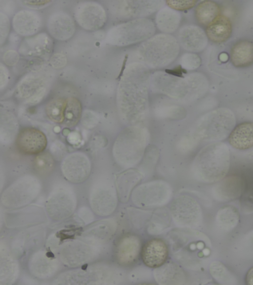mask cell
Masks as SVG:
<instances>
[{
  "instance_id": "cell-3",
  "label": "cell",
  "mask_w": 253,
  "mask_h": 285,
  "mask_svg": "<svg viewBox=\"0 0 253 285\" xmlns=\"http://www.w3.org/2000/svg\"><path fill=\"white\" fill-rule=\"evenodd\" d=\"M230 164L228 145L220 142H212L197 153L192 164L191 172L194 177L200 182L214 183L225 178Z\"/></svg>"
},
{
  "instance_id": "cell-35",
  "label": "cell",
  "mask_w": 253,
  "mask_h": 285,
  "mask_svg": "<svg viewBox=\"0 0 253 285\" xmlns=\"http://www.w3.org/2000/svg\"><path fill=\"white\" fill-rule=\"evenodd\" d=\"M230 60L236 67L244 68L253 64V42L241 40L232 46L230 53Z\"/></svg>"
},
{
  "instance_id": "cell-17",
  "label": "cell",
  "mask_w": 253,
  "mask_h": 285,
  "mask_svg": "<svg viewBox=\"0 0 253 285\" xmlns=\"http://www.w3.org/2000/svg\"><path fill=\"white\" fill-rule=\"evenodd\" d=\"M74 19L83 29L95 31L104 26L107 20V14L104 6L98 2L84 1L75 7Z\"/></svg>"
},
{
  "instance_id": "cell-21",
  "label": "cell",
  "mask_w": 253,
  "mask_h": 285,
  "mask_svg": "<svg viewBox=\"0 0 253 285\" xmlns=\"http://www.w3.org/2000/svg\"><path fill=\"white\" fill-rule=\"evenodd\" d=\"M46 28L52 38L59 41H66L70 39L76 32L75 21L68 13L56 11L48 17Z\"/></svg>"
},
{
  "instance_id": "cell-18",
  "label": "cell",
  "mask_w": 253,
  "mask_h": 285,
  "mask_svg": "<svg viewBox=\"0 0 253 285\" xmlns=\"http://www.w3.org/2000/svg\"><path fill=\"white\" fill-rule=\"evenodd\" d=\"M118 195L114 186L108 182H100L92 188L89 202L92 210L101 216H107L115 210Z\"/></svg>"
},
{
  "instance_id": "cell-24",
  "label": "cell",
  "mask_w": 253,
  "mask_h": 285,
  "mask_svg": "<svg viewBox=\"0 0 253 285\" xmlns=\"http://www.w3.org/2000/svg\"><path fill=\"white\" fill-rule=\"evenodd\" d=\"M176 38L180 48L189 52H200L207 44L206 33L193 24L185 25L179 28Z\"/></svg>"
},
{
  "instance_id": "cell-47",
  "label": "cell",
  "mask_w": 253,
  "mask_h": 285,
  "mask_svg": "<svg viewBox=\"0 0 253 285\" xmlns=\"http://www.w3.org/2000/svg\"><path fill=\"white\" fill-rule=\"evenodd\" d=\"M180 67L186 71H193L201 64V58L193 52H186L181 55L179 60Z\"/></svg>"
},
{
  "instance_id": "cell-19",
  "label": "cell",
  "mask_w": 253,
  "mask_h": 285,
  "mask_svg": "<svg viewBox=\"0 0 253 285\" xmlns=\"http://www.w3.org/2000/svg\"><path fill=\"white\" fill-rule=\"evenodd\" d=\"M91 163L84 153L76 152L64 157L61 165L64 177L70 182L80 184L84 182L91 172Z\"/></svg>"
},
{
  "instance_id": "cell-11",
  "label": "cell",
  "mask_w": 253,
  "mask_h": 285,
  "mask_svg": "<svg viewBox=\"0 0 253 285\" xmlns=\"http://www.w3.org/2000/svg\"><path fill=\"white\" fill-rule=\"evenodd\" d=\"M163 0H117L109 2L110 13L124 21L147 18L166 5Z\"/></svg>"
},
{
  "instance_id": "cell-29",
  "label": "cell",
  "mask_w": 253,
  "mask_h": 285,
  "mask_svg": "<svg viewBox=\"0 0 253 285\" xmlns=\"http://www.w3.org/2000/svg\"><path fill=\"white\" fill-rule=\"evenodd\" d=\"M33 206L8 212L5 217L6 225L17 227L43 221L45 218L44 211L41 207Z\"/></svg>"
},
{
  "instance_id": "cell-7",
  "label": "cell",
  "mask_w": 253,
  "mask_h": 285,
  "mask_svg": "<svg viewBox=\"0 0 253 285\" xmlns=\"http://www.w3.org/2000/svg\"><path fill=\"white\" fill-rule=\"evenodd\" d=\"M155 22L148 18L124 21L110 28L105 38L107 44L119 47L141 43L154 36Z\"/></svg>"
},
{
  "instance_id": "cell-12",
  "label": "cell",
  "mask_w": 253,
  "mask_h": 285,
  "mask_svg": "<svg viewBox=\"0 0 253 285\" xmlns=\"http://www.w3.org/2000/svg\"><path fill=\"white\" fill-rule=\"evenodd\" d=\"M172 194L170 186L167 182L157 180L137 186L131 193L134 205L140 207L163 206L169 201Z\"/></svg>"
},
{
  "instance_id": "cell-36",
  "label": "cell",
  "mask_w": 253,
  "mask_h": 285,
  "mask_svg": "<svg viewBox=\"0 0 253 285\" xmlns=\"http://www.w3.org/2000/svg\"><path fill=\"white\" fill-rule=\"evenodd\" d=\"M213 189L215 198L221 201L234 199L241 194L242 182L239 178L229 177L218 182Z\"/></svg>"
},
{
  "instance_id": "cell-41",
  "label": "cell",
  "mask_w": 253,
  "mask_h": 285,
  "mask_svg": "<svg viewBox=\"0 0 253 285\" xmlns=\"http://www.w3.org/2000/svg\"><path fill=\"white\" fill-rule=\"evenodd\" d=\"M239 220L238 211L231 205L222 207L216 215V222L218 227L225 232L233 230L238 225Z\"/></svg>"
},
{
  "instance_id": "cell-40",
  "label": "cell",
  "mask_w": 253,
  "mask_h": 285,
  "mask_svg": "<svg viewBox=\"0 0 253 285\" xmlns=\"http://www.w3.org/2000/svg\"><path fill=\"white\" fill-rule=\"evenodd\" d=\"M220 8L214 1L204 0L200 2L195 9V16L198 23L207 27L220 14Z\"/></svg>"
},
{
  "instance_id": "cell-8",
  "label": "cell",
  "mask_w": 253,
  "mask_h": 285,
  "mask_svg": "<svg viewBox=\"0 0 253 285\" xmlns=\"http://www.w3.org/2000/svg\"><path fill=\"white\" fill-rule=\"evenodd\" d=\"M123 273L117 267L96 265L63 273L54 281L61 285H113L119 283Z\"/></svg>"
},
{
  "instance_id": "cell-46",
  "label": "cell",
  "mask_w": 253,
  "mask_h": 285,
  "mask_svg": "<svg viewBox=\"0 0 253 285\" xmlns=\"http://www.w3.org/2000/svg\"><path fill=\"white\" fill-rule=\"evenodd\" d=\"M160 157L159 148L154 145L148 146L142 158V167L146 170L153 168Z\"/></svg>"
},
{
  "instance_id": "cell-34",
  "label": "cell",
  "mask_w": 253,
  "mask_h": 285,
  "mask_svg": "<svg viewBox=\"0 0 253 285\" xmlns=\"http://www.w3.org/2000/svg\"><path fill=\"white\" fill-rule=\"evenodd\" d=\"M230 144L238 150H246L253 146V123L246 122L235 127L228 137Z\"/></svg>"
},
{
  "instance_id": "cell-38",
  "label": "cell",
  "mask_w": 253,
  "mask_h": 285,
  "mask_svg": "<svg viewBox=\"0 0 253 285\" xmlns=\"http://www.w3.org/2000/svg\"><path fill=\"white\" fill-rule=\"evenodd\" d=\"M0 140L1 143L7 145L16 139L18 134V123L11 112L0 111Z\"/></svg>"
},
{
  "instance_id": "cell-2",
  "label": "cell",
  "mask_w": 253,
  "mask_h": 285,
  "mask_svg": "<svg viewBox=\"0 0 253 285\" xmlns=\"http://www.w3.org/2000/svg\"><path fill=\"white\" fill-rule=\"evenodd\" d=\"M150 89L179 102L187 104L202 97L208 89L205 77L197 72L178 75L164 71L151 74Z\"/></svg>"
},
{
  "instance_id": "cell-50",
  "label": "cell",
  "mask_w": 253,
  "mask_h": 285,
  "mask_svg": "<svg viewBox=\"0 0 253 285\" xmlns=\"http://www.w3.org/2000/svg\"><path fill=\"white\" fill-rule=\"evenodd\" d=\"M199 140L192 134L182 136L178 141L176 146L183 153L193 150L198 145Z\"/></svg>"
},
{
  "instance_id": "cell-25",
  "label": "cell",
  "mask_w": 253,
  "mask_h": 285,
  "mask_svg": "<svg viewBox=\"0 0 253 285\" xmlns=\"http://www.w3.org/2000/svg\"><path fill=\"white\" fill-rule=\"evenodd\" d=\"M53 46L49 35L40 32L25 38L18 49L19 53L25 56L44 57L50 54Z\"/></svg>"
},
{
  "instance_id": "cell-14",
  "label": "cell",
  "mask_w": 253,
  "mask_h": 285,
  "mask_svg": "<svg viewBox=\"0 0 253 285\" xmlns=\"http://www.w3.org/2000/svg\"><path fill=\"white\" fill-rule=\"evenodd\" d=\"M170 212L175 224L181 228L191 229L199 226L202 212L199 203L191 196L182 194L172 202Z\"/></svg>"
},
{
  "instance_id": "cell-48",
  "label": "cell",
  "mask_w": 253,
  "mask_h": 285,
  "mask_svg": "<svg viewBox=\"0 0 253 285\" xmlns=\"http://www.w3.org/2000/svg\"><path fill=\"white\" fill-rule=\"evenodd\" d=\"M54 160L49 153L42 152L36 156L34 161L36 169L40 173H45L52 169Z\"/></svg>"
},
{
  "instance_id": "cell-53",
  "label": "cell",
  "mask_w": 253,
  "mask_h": 285,
  "mask_svg": "<svg viewBox=\"0 0 253 285\" xmlns=\"http://www.w3.org/2000/svg\"><path fill=\"white\" fill-rule=\"evenodd\" d=\"M82 122L85 127L91 128L97 125L99 122V118L95 112L91 110L83 111Z\"/></svg>"
},
{
  "instance_id": "cell-57",
  "label": "cell",
  "mask_w": 253,
  "mask_h": 285,
  "mask_svg": "<svg viewBox=\"0 0 253 285\" xmlns=\"http://www.w3.org/2000/svg\"><path fill=\"white\" fill-rule=\"evenodd\" d=\"M50 62L53 67L59 69L63 68L66 65L67 58L64 54L56 53L52 56Z\"/></svg>"
},
{
  "instance_id": "cell-52",
  "label": "cell",
  "mask_w": 253,
  "mask_h": 285,
  "mask_svg": "<svg viewBox=\"0 0 253 285\" xmlns=\"http://www.w3.org/2000/svg\"><path fill=\"white\" fill-rule=\"evenodd\" d=\"M10 21L8 16L0 12V43L2 46L8 38L10 30Z\"/></svg>"
},
{
  "instance_id": "cell-15",
  "label": "cell",
  "mask_w": 253,
  "mask_h": 285,
  "mask_svg": "<svg viewBox=\"0 0 253 285\" xmlns=\"http://www.w3.org/2000/svg\"><path fill=\"white\" fill-rule=\"evenodd\" d=\"M49 83L43 75L32 72L25 75L18 83L16 93L24 103L35 105L41 102L49 90Z\"/></svg>"
},
{
  "instance_id": "cell-5",
  "label": "cell",
  "mask_w": 253,
  "mask_h": 285,
  "mask_svg": "<svg viewBox=\"0 0 253 285\" xmlns=\"http://www.w3.org/2000/svg\"><path fill=\"white\" fill-rule=\"evenodd\" d=\"M180 49L176 37L161 33L141 43L136 51L140 62L149 69H160L172 63L178 56Z\"/></svg>"
},
{
  "instance_id": "cell-49",
  "label": "cell",
  "mask_w": 253,
  "mask_h": 285,
  "mask_svg": "<svg viewBox=\"0 0 253 285\" xmlns=\"http://www.w3.org/2000/svg\"><path fill=\"white\" fill-rule=\"evenodd\" d=\"M129 218L132 224L136 227L141 228L147 223L152 213L149 211L142 210L134 208H129Z\"/></svg>"
},
{
  "instance_id": "cell-59",
  "label": "cell",
  "mask_w": 253,
  "mask_h": 285,
  "mask_svg": "<svg viewBox=\"0 0 253 285\" xmlns=\"http://www.w3.org/2000/svg\"><path fill=\"white\" fill-rule=\"evenodd\" d=\"M244 241L246 249L253 253V230L247 235Z\"/></svg>"
},
{
  "instance_id": "cell-51",
  "label": "cell",
  "mask_w": 253,
  "mask_h": 285,
  "mask_svg": "<svg viewBox=\"0 0 253 285\" xmlns=\"http://www.w3.org/2000/svg\"><path fill=\"white\" fill-rule=\"evenodd\" d=\"M197 2L198 1L195 0H170L166 1V5L179 12L192 8L196 6Z\"/></svg>"
},
{
  "instance_id": "cell-20",
  "label": "cell",
  "mask_w": 253,
  "mask_h": 285,
  "mask_svg": "<svg viewBox=\"0 0 253 285\" xmlns=\"http://www.w3.org/2000/svg\"><path fill=\"white\" fill-rule=\"evenodd\" d=\"M16 146L20 152L26 155L39 154L45 149L47 140L41 130L32 127L21 129L15 139Z\"/></svg>"
},
{
  "instance_id": "cell-56",
  "label": "cell",
  "mask_w": 253,
  "mask_h": 285,
  "mask_svg": "<svg viewBox=\"0 0 253 285\" xmlns=\"http://www.w3.org/2000/svg\"><path fill=\"white\" fill-rule=\"evenodd\" d=\"M9 72L7 67L2 63H0V89L2 90L7 86L9 81Z\"/></svg>"
},
{
  "instance_id": "cell-54",
  "label": "cell",
  "mask_w": 253,
  "mask_h": 285,
  "mask_svg": "<svg viewBox=\"0 0 253 285\" xmlns=\"http://www.w3.org/2000/svg\"><path fill=\"white\" fill-rule=\"evenodd\" d=\"M53 2L50 0H28L21 1L22 4L28 9L38 10L44 8L50 5Z\"/></svg>"
},
{
  "instance_id": "cell-60",
  "label": "cell",
  "mask_w": 253,
  "mask_h": 285,
  "mask_svg": "<svg viewBox=\"0 0 253 285\" xmlns=\"http://www.w3.org/2000/svg\"><path fill=\"white\" fill-rule=\"evenodd\" d=\"M246 282L247 285H253V267L251 268L247 273Z\"/></svg>"
},
{
  "instance_id": "cell-58",
  "label": "cell",
  "mask_w": 253,
  "mask_h": 285,
  "mask_svg": "<svg viewBox=\"0 0 253 285\" xmlns=\"http://www.w3.org/2000/svg\"><path fill=\"white\" fill-rule=\"evenodd\" d=\"M79 216L84 222L86 223L91 222L93 219V216L91 211L86 207H82L79 211Z\"/></svg>"
},
{
  "instance_id": "cell-13",
  "label": "cell",
  "mask_w": 253,
  "mask_h": 285,
  "mask_svg": "<svg viewBox=\"0 0 253 285\" xmlns=\"http://www.w3.org/2000/svg\"><path fill=\"white\" fill-rule=\"evenodd\" d=\"M101 247L82 238L69 240L60 249V259L68 267L81 266L94 259L100 252Z\"/></svg>"
},
{
  "instance_id": "cell-6",
  "label": "cell",
  "mask_w": 253,
  "mask_h": 285,
  "mask_svg": "<svg viewBox=\"0 0 253 285\" xmlns=\"http://www.w3.org/2000/svg\"><path fill=\"white\" fill-rule=\"evenodd\" d=\"M236 122L235 116L231 110L218 108L201 117L197 121L192 134L199 141L220 142L229 137Z\"/></svg>"
},
{
  "instance_id": "cell-32",
  "label": "cell",
  "mask_w": 253,
  "mask_h": 285,
  "mask_svg": "<svg viewBox=\"0 0 253 285\" xmlns=\"http://www.w3.org/2000/svg\"><path fill=\"white\" fill-rule=\"evenodd\" d=\"M232 32V24L230 19L220 14L206 29L207 38L212 42L221 44L226 41Z\"/></svg>"
},
{
  "instance_id": "cell-23",
  "label": "cell",
  "mask_w": 253,
  "mask_h": 285,
  "mask_svg": "<svg viewBox=\"0 0 253 285\" xmlns=\"http://www.w3.org/2000/svg\"><path fill=\"white\" fill-rule=\"evenodd\" d=\"M141 251L140 238L134 234H127L118 240L115 247V257L120 265L129 266L136 261Z\"/></svg>"
},
{
  "instance_id": "cell-45",
  "label": "cell",
  "mask_w": 253,
  "mask_h": 285,
  "mask_svg": "<svg viewBox=\"0 0 253 285\" xmlns=\"http://www.w3.org/2000/svg\"><path fill=\"white\" fill-rule=\"evenodd\" d=\"M156 116L161 119L180 120L187 116L185 108L177 104H166L157 107L155 109Z\"/></svg>"
},
{
  "instance_id": "cell-33",
  "label": "cell",
  "mask_w": 253,
  "mask_h": 285,
  "mask_svg": "<svg viewBox=\"0 0 253 285\" xmlns=\"http://www.w3.org/2000/svg\"><path fill=\"white\" fill-rule=\"evenodd\" d=\"M181 21V15L167 5L164 6L157 13L155 24L162 33L171 34L178 29Z\"/></svg>"
},
{
  "instance_id": "cell-10",
  "label": "cell",
  "mask_w": 253,
  "mask_h": 285,
  "mask_svg": "<svg viewBox=\"0 0 253 285\" xmlns=\"http://www.w3.org/2000/svg\"><path fill=\"white\" fill-rule=\"evenodd\" d=\"M41 190L39 180L35 176L27 175L19 178L5 189L1 195L0 201L8 208L22 207L34 200Z\"/></svg>"
},
{
  "instance_id": "cell-39",
  "label": "cell",
  "mask_w": 253,
  "mask_h": 285,
  "mask_svg": "<svg viewBox=\"0 0 253 285\" xmlns=\"http://www.w3.org/2000/svg\"><path fill=\"white\" fill-rule=\"evenodd\" d=\"M171 219L170 212L166 208H157L152 213L147 223L148 233L152 235L161 234L169 227Z\"/></svg>"
},
{
  "instance_id": "cell-42",
  "label": "cell",
  "mask_w": 253,
  "mask_h": 285,
  "mask_svg": "<svg viewBox=\"0 0 253 285\" xmlns=\"http://www.w3.org/2000/svg\"><path fill=\"white\" fill-rule=\"evenodd\" d=\"M83 113L80 101L75 97L66 98V105L64 113L63 124L67 127L76 126L81 119Z\"/></svg>"
},
{
  "instance_id": "cell-55",
  "label": "cell",
  "mask_w": 253,
  "mask_h": 285,
  "mask_svg": "<svg viewBox=\"0 0 253 285\" xmlns=\"http://www.w3.org/2000/svg\"><path fill=\"white\" fill-rule=\"evenodd\" d=\"M19 55L18 52L10 49L6 51L3 56L4 63L8 66H13L15 65L19 59Z\"/></svg>"
},
{
  "instance_id": "cell-26",
  "label": "cell",
  "mask_w": 253,
  "mask_h": 285,
  "mask_svg": "<svg viewBox=\"0 0 253 285\" xmlns=\"http://www.w3.org/2000/svg\"><path fill=\"white\" fill-rule=\"evenodd\" d=\"M144 264L151 268H156L163 265L169 255L167 243L160 238H153L148 241L141 251Z\"/></svg>"
},
{
  "instance_id": "cell-44",
  "label": "cell",
  "mask_w": 253,
  "mask_h": 285,
  "mask_svg": "<svg viewBox=\"0 0 253 285\" xmlns=\"http://www.w3.org/2000/svg\"><path fill=\"white\" fill-rule=\"evenodd\" d=\"M66 99L56 97L49 100L45 106V113L47 118L52 122L63 123Z\"/></svg>"
},
{
  "instance_id": "cell-30",
  "label": "cell",
  "mask_w": 253,
  "mask_h": 285,
  "mask_svg": "<svg viewBox=\"0 0 253 285\" xmlns=\"http://www.w3.org/2000/svg\"><path fill=\"white\" fill-rule=\"evenodd\" d=\"M116 228V223L113 219L103 220L88 227L81 238L101 246L112 238Z\"/></svg>"
},
{
  "instance_id": "cell-27",
  "label": "cell",
  "mask_w": 253,
  "mask_h": 285,
  "mask_svg": "<svg viewBox=\"0 0 253 285\" xmlns=\"http://www.w3.org/2000/svg\"><path fill=\"white\" fill-rule=\"evenodd\" d=\"M58 261L49 253L39 251L34 253L29 262V268L34 276L45 279L53 276L57 270Z\"/></svg>"
},
{
  "instance_id": "cell-43",
  "label": "cell",
  "mask_w": 253,
  "mask_h": 285,
  "mask_svg": "<svg viewBox=\"0 0 253 285\" xmlns=\"http://www.w3.org/2000/svg\"><path fill=\"white\" fill-rule=\"evenodd\" d=\"M210 272L214 280L220 284L233 285L237 284L236 277L220 261H214L210 264Z\"/></svg>"
},
{
  "instance_id": "cell-4",
  "label": "cell",
  "mask_w": 253,
  "mask_h": 285,
  "mask_svg": "<svg viewBox=\"0 0 253 285\" xmlns=\"http://www.w3.org/2000/svg\"><path fill=\"white\" fill-rule=\"evenodd\" d=\"M149 139L148 129L140 125H129L117 136L112 148L116 162L125 168H132L142 159Z\"/></svg>"
},
{
  "instance_id": "cell-1",
  "label": "cell",
  "mask_w": 253,
  "mask_h": 285,
  "mask_svg": "<svg viewBox=\"0 0 253 285\" xmlns=\"http://www.w3.org/2000/svg\"><path fill=\"white\" fill-rule=\"evenodd\" d=\"M151 74L139 61L126 65L121 76L116 93L119 117L126 126L140 125L149 114V91Z\"/></svg>"
},
{
  "instance_id": "cell-37",
  "label": "cell",
  "mask_w": 253,
  "mask_h": 285,
  "mask_svg": "<svg viewBox=\"0 0 253 285\" xmlns=\"http://www.w3.org/2000/svg\"><path fill=\"white\" fill-rule=\"evenodd\" d=\"M19 266L17 261L4 248L0 249V283L11 285L17 280Z\"/></svg>"
},
{
  "instance_id": "cell-22",
  "label": "cell",
  "mask_w": 253,
  "mask_h": 285,
  "mask_svg": "<svg viewBox=\"0 0 253 285\" xmlns=\"http://www.w3.org/2000/svg\"><path fill=\"white\" fill-rule=\"evenodd\" d=\"M42 26V19L35 10L23 9L16 12L12 20L14 31L19 36L29 37L39 33Z\"/></svg>"
},
{
  "instance_id": "cell-28",
  "label": "cell",
  "mask_w": 253,
  "mask_h": 285,
  "mask_svg": "<svg viewBox=\"0 0 253 285\" xmlns=\"http://www.w3.org/2000/svg\"><path fill=\"white\" fill-rule=\"evenodd\" d=\"M144 177L143 173L133 168H128L119 174L116 178V189L119 200L126 203L133 190Z\"/></svg>"
},
{
  "instance_id": "cell-9",
  "label": "cell",
  "mask_w": 253,
  "mask_h": 285,
  "mask_svg": "<svg viewBox=\"0 0 253 285\" xmlns=\"http://www.w3.org/2000/svg\"><path fill=\"white\" fill-rule=\"evenodd\" d=\"M203 237L194 230H184L172 233L170 236L171 250L175 259L188 268L197 263V257L208 254V249H204Z\"/></svg>"
},
{
  "instance_id": "cell-31",
  "label": "cell",
  "mask_w": 253,
  "mask_h": 285,
  "mask_svg": "<svg viewBox=\"0 0 253 285\" xmlns=\"http://www.w3.org/2000/svg\"><path fill=\"white\" fill-rule=\"evenodd\" d=\"M153 276L159 285H183L186 282L184 271L173 262H165L162 266L155 268Z\"/></svg>"
},
{
  "instance_id": "cell-16",
  "label": "cell",
  "mask_w": 253,
  "mask_h": 285,
  "mask_svg": "<svg viewBox=\"0 0 253 285\" xmlns=\"http://www.w3.org/2000/svg\"><path fill=\"white\" fill-rule=\"evenodd\" d=\"M76 204V198L73 191L66 187H60L52 190L49 195L45 203V209L50 218L61 221L73 213Z\"/></svg>"
}]
</instances>
